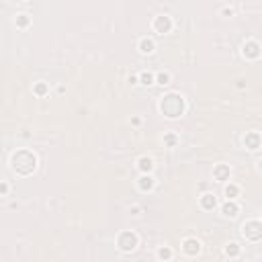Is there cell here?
Wrapping results in <instances>:
<instances>
[{
    "label": "cell",
    "mask_w": 262,
    "mask_h": 262,
    "mask_svg": "<svg viewBox=\"0 0 262 262\" xmlns=\"http://www.w3.org/2000/svg\"><path fill=\"white\" fill-rule=\"evenodd\" d=\"M160 256L164 258V256H170V250H160Z\"/></svg>",
    "instance_id": "5b68a950"
},
{
    "label": "cell",
    "mask_w": 262,
    "mask_h": 262,
    "mask_svg": "<svg viewBox=\"0 0 262 262\" xmlns=\"http://www.w3.org/2000/svg\"><path fill=\"white\" fill-rule=\"evenodd\" d=\"M139 162H141V168H143V170H145V168H147V170L152 168V160H147V158H141Z\"/></svg>",
    "instance_id": "3957f363"
},
{
    "label": "cell",
    "mask_w": 262,
    "mask_h": 262,
    "mask_svg": "<svg viewBox=\"0 0 262 262\" xmlns=\"http://www.w3.org/2000/svg\"><path fill=\"white\" fill-rule=\"evenodd\" d=\"M141 51H143V53H150V51H154V43H152L150 39H143V41H141Z\"/></svg>",
    "instance_id": "7a4b0ae2"
},
{
    "label": "cell",
    "mask_w": 262,
    "mask_h": 262,
    "mask_svg": "<svg viewBox=\"0 0 262 262\" xmlns=\"http://www.w3.org/2000/svg\"><path fill=\"white\" fill-rule=\"evenodd\" d=\"M184 246H186V252H190V254L193 252H199V242H195V240H186Z\"/></svg>",
    "instance_id": "6da1fadb"
},
{
    "label": "cell",
    "mask_w": 262,
    "mask_h": 262,
    "mask_svg": "<svg viewBox=\"0 0 262 262\" xmlns=\"http://www.w3.org/2000/svg\"><path fill=\"white\" fill-rule=\"evenodd\" d=\"M166 80H168V74H160V82L166 84Z\"/></svg>",
    "instance_id": "277c9868"
}]
</instances>
